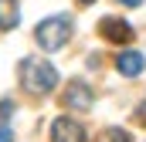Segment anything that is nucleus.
I'll list each match as a JSON object with an SVG mask.
<instances>
[{
	"instance_id": "6e6552de",
	"label": "nucleus",
	"mask_w": 146,
	"mask_h": 142,
	"mask_svg": "<svg viewBox=\"0 0 146 142\" xmlns=\"http://www.w3.org/2000/svg\"><path fill=\"white\" fill-rule=\"evenodd\" d=\"M99 142H133V135H129L126 129H115V125H112V129H106V132L99 135Z\"/></svg>"
},
{
	"instance_id": "f03ea898",
	"label": "nucleus",
	"mask_w": 146,
	"mask_h": 142,
	"mask_svg": "<svg viewBox=\"0 0 146 142\" xmlns=\"http://www.w3.org/2000/svg\"><path fill=\"white\" fill-rule=\"evenodd\" d=\"M68 37H72V20L68 17H48V20L37 24V31H34V41L44 51H61L68 44Z\"/></svg>"
},
{
	"instance_id": "9d476101",
	"label": "nucleus",
	"mask_w": 146,
	"mask_h": 142,
	"mask_svg": "<svg viewBox=\"0 0 146 142\" xmlns=\"http://www.w3.org/2000/svg\"><path fill=\"white\" fill-rule=\"evenodd\" d=\"M0 142H14V132H10L7 125H0Z\"/></svg>"
},
{
	"instance_id": "20e7f679",
	"label": "nucleus",
	"mask_w": 146,
	"mask_h": 142,
	"mask_svg": "<svg viewBox=\"0 0 146 142\" xmlns=\"http://www.w3.org/2000/svg\"><path fill=\"white\" fill-rule=\"evenodd\" d=\"M99 31H102V37L112 41V44H126V41H133V27H129L126 20H119V17L99 20Z\"/></svg>"
},
{
	"instance_id": "1a4fd4ad",
	"label": "nucleus",
	"mask_w": 146,
	"mask_h": 142,
	"mask_svg": "<svg viewBox=\"0 0 146 142\" xmlns=\"http://www.w3.org/2000/svg\"><path fill=\"white\" fill-rule=\"evenodd\" d=\"M136 122L146 125V102H143V105H136Z\"/></svg>"
},
{
	"instance_id": "f257e3e1",
	"label": "nucleus",
	"mask_w": 146,
	"mask_h": 142,
	"mask_svg": "<svg viewBox=\"0 0 146 142\" xmlns=\"http://www.w3.org/2000/svg\"><path fill=\"white\" fill-rule=\"evenodd\" d=\"M21 85L31 95H48L58 85V71L48 64V58H24L21 61Z\"/></svg>"
},
{
	"instance_id": "f8f14e48",
	"label": "nucleus",
	"mask_w": 146,
	"mask_h": 142,
	"mask_svg": "<svg viewBox=\"0 0 146 142\" xmlns=\"http://www.w3.org/2000/svg\"><path fill=\"white\" fill-rule=\"evenodd\" d=\"M82 3H92V0H82Z\"/></svg>"
},
{
	"instance_id": "423d86ee",
	"label": "nucleus",
	"mask_w": 146,
	"mask_h": 142,
	"mask_svg": "<svg viewBox=\"0 0 146 142\" xmlns=\"http://www.w3.org/2000/svg\"><path fill=\"white\" fill-rule=\"evenodd\" d=\"M115 71H119L122 78H136V74L143 71V54H139V51H122V54L115 58Z\"/></svg>"
},
{
	"instance_id": "7ed1b4c3",
	"label": "nucleus",
	"mask_w": 146,
	"mask_h": 142,
	"mask_svg": "<svg viewBox=\"0 0 146 142\" xmlns=\"http://www.w3.org/2000/svg\"><path fill=\"white\" fill-rule=\"evenodd\" d=\"M51 142H85V129L75 118H54L51 122Z\"/></svg>"
},
{
	"instance_id": "39448f33",
	"label": "nucleus",
	"mask_w": 146,
	"mask_h": 142,
	"mask_svg": "<svg viewBox=\"0 0 146 142\" xmlns=\"http://www.w3.org/2000/svg\"><path fill=\"white\" fill-rule=\"evenodd\" d=\"M92 88L85 85V81H72L68 88H65V105L68 108H92Z\"/></svg>"
},
{
	"instance_id": "0eeeda50",
	"label": "nucleus",
	"mask_w": 146,
	"mask_h": 142,
	"mask_svg": "<svg viewBox=\"0 0 146 142\" xmlns=\"http://www.w3.org/2000/svg\"><path fill=\"white\" fill-rule=\"evenodd\" d=\"M17 27V0H0V31Z\"/></svg>"
},
{
	"instance_id": "9b49d317",
	"label": "nucleus",
	"mask_w": 146,
	"mask_h": 142,
	"mask_svg": "<svg viewBox=\"0 0 146 142\" xmlns=\"http://www.w3.org/2000/svg\"><path fill=\"white\" fill-rule=\"evenodd\" d=\"M119 3H126V7H139L143 0H119Z\"/></svg>"
}]
</instances>
